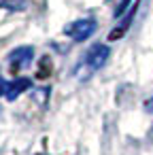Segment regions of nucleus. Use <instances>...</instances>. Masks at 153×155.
<instances>
[{
	"instance_id": "4",
	"label": "nucleus",
	"mask_w": 153,
	"mask_h": 155,
	"mask_svg": "<svg viewBox=\"0 0 153 155\" xmlns=\"http://www.w3.org/2000/svg\"><path fill=\"white\" fill-rule=\"evenodd\" d=\"M32 87V81L30 79H26V77H22V79H15V81H11L9 83V89H7V100H17L26 89H30Z\"/></svg>"
},
{
	"instance_id": "2",
	"label": "nucleus",
	"mask_w": 153,
	"mask_h": 155,
	"mask_svg": "<svg viewBox=\"0 0 153 155\" xmlns=\"http://www.w3.org/2000/svg\"><path fill=\"white\" fill-rule=\"evenodd\" d=\"M96 19H91V17H83V19H77V21H72V24H68L66 28H64V32L72 38V41H77V43H83V41H87L94 32H96Z\"/></svg>"
},
{
	"instance_id": "7",
	"label": "nucleus",
	"mask_w": 153,
	"mask_h": 155,
	"mask_svg": "<svg viewBox=\"0 0 153 155\" xmlns=\"http://www.w3.org/2000/svg\"><path fill=\"white\" fill-rule=\"evenodd\" d=\"M130 5H132V0H121L119 2V7L115 9V19H119L125 11H130Z\"/></svg>"
},
{
	"instance_id": "8",
	"label": "nucleus",
	"mask_w": 153,
	"mask_h": 155,
	"mask_svg": "<svg viewBox=\"0 0 153 155\" xmlns=\"http://www.w3.org/2000/svg\"><path fill=\"white\" fill-rule=\"evenodd\" d=\"M7 89H9V83H7L2 77H0V98H2V96H7Z\"/></svg>"
},
{
	"instance_id": "3",
	"label": "nucleus",
	"mask_w": 153,
	"mask_h": 155,
	"mask_svg": "<svg viewBox=\"0 0 153 155\" xmlns=\"http://www.w3.org/2000/svg\"><path fill=\"white\" fill-rule=\"evenodd\" d=\"M32 58H34V49L32 47H19V49H15V51H11L9 53V62H11V66H13V70L17 68H26L30 62H32Z\"/></svg>"
},
{
	"instance_id": "1",
	"label": "nucleus",
	"mask_w": 153,
	"mask_h": 155,
	"mask_svg": "<svg viewBox=\"0 0 153 155\" xmlns=\"http://www.w3.org/2000/svg\"><path fill=\"white\" fill-rule=\"evenodd\" d=\"M108 55H111V49H108L106 45H100V43H98V45L89 47V49L85 51L81 64L77 66V79H79V81H87V79H91V77H94V74L106 64Z\"/></svg>"
},
{
	"instance_id": "5",
	"label": "nucleus",
	"mask_w": 153,
	"mask_h": 155,
	"mask_svg": "<svg viewBox=\"0 0 153 155\" xmlns=\"http://www.w3.org/2000/svg\"><path fill=\"white\" fill-rule=\"evenodd\" d=\"M136 9H138V2H134V7H130V11H128L125 19L121 21V26H119V28H115V30H111V34H108V38H111V41H115V38H121V36H123V32L128 30L130 21H132V19H134V15H136Z\"/></svg>"
},
{
	"instance_id": "6",
	"label": "nucleus",
	"mask_w": 153,
	"mask_h": 155,
	"mask_svg": "<svg viewBox=\"0 0 153 155\" xmlns=\"http://www.w3.org/2000/svg\"><path fill=\"white\" fill-rule=\"evenodd\" d=\"M0 7L9 11H24L28 7V0H0Z\"/></svg>"
}]
</instances>
